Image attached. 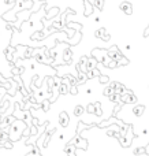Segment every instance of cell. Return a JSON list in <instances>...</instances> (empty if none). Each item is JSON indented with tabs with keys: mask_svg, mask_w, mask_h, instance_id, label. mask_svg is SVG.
I'll return each mask as SVG.
<instances>
[]
</instances>
